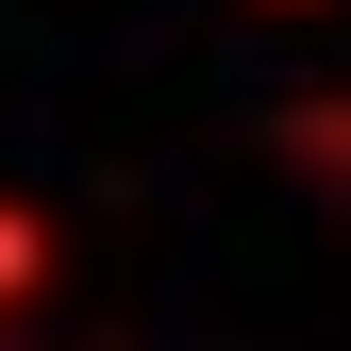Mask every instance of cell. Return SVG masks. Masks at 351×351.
Instances as JSON below:
<instances>
[{"mask_svg": "<svg viewBox=\"0 0 351 351\" xmlns=\"http://www.w3.org/2000/svg\"><path fill=\"white\" fill-rule=\"evenodd\" d=\"M34 301H51V217H34V201H0V335H17Z\"/></svg>", "mask_w": 351, "mask_h": 351, "instance_id": "obj_1", "label": "cell"}, {"mask_svg": "<svg viewBox=\"0 0 351 351\" xmlns=\"http://www.w3.org/2000/svg\"><path fill=\"white\" fill-rule=\"evenodd\" d=\"M301 167H318V184L351 201V101H318V117H301Z\"/></svg>", "mask_w": 351, "mask_h": 351, "instance_id": "obj_2", "label": "cell"}, {"mask_svg": "<svg viewBox=\"0 0 351 351\" xmlns=\"http://www.w3.org/2000/svg\"><path fill=\"white\" fill-rule=\"evenodd\" d=\"M0 351H51V335H0Z\"/></svg>", "mask_w": 351, "mask_h": 351, "instance_id": "obj_3", "label": "cell"}]
</instances>
